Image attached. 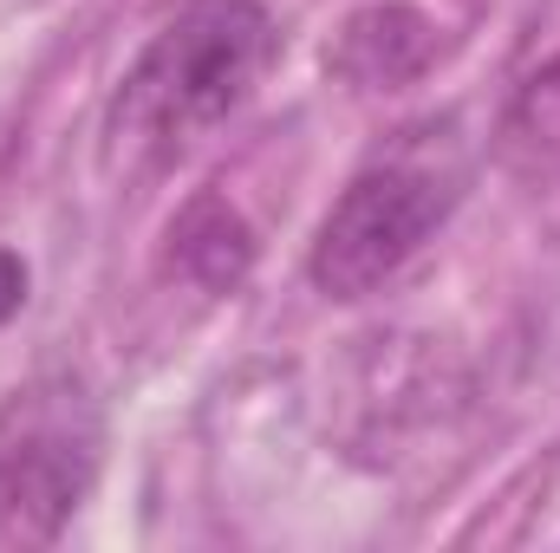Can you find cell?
I'll return each instance as SVG.
<instances>
[{"mask_svg":"<svg viewBox=\"0 0 560 553\" xmlns=\"http://www.w3.org/2000/svg\"><path fill=\"white\" fill-rule=\"evenodd\" d=\"M275 52L280 33L261 0H183L143 39L105 105V163L125 176L170 169L255 98Z\"/></svg>","mask_w":560,"mask_h":553,"instance_id":"1","label":"cell"},{"mask_svg":"<svg viewBox=\"0 0 560 553\" xmlns=\"http://www.w3.org/2000/svg\"><path fill=\"white\" fill-rule=\"evenodd\" d=\"M105 462L98 391L52 365L0 398V553L52 548Z\"/></svg>","mask_w":560,"mask_h":553,"instance_id":"2","label":"cell"},{"mask_svg":"<svg viewBox=\"0 0 560 553\" xmlns=\"http://www.w3.org/2000/svg\"><path fill=\"white\" fill-rule=\"evenodd\" d=\"M456 176L436 169L430 156H385L365 163L339 202L319 215L313 242H306V280L326 299H365L385 280L411 268L423 242L450 222L456 209Z\"/></svg>","mask_w":560,"mask_h":553,"instance_id":"3","label":"cell"},{"mask_svg":"<svg viewBox=\"0 0 560 553\" xmlns=\"http://www.w3.org/2000/svg\"><path fill=\"white\" fill-rule=\"evenodd\" d=\"M436 59V26L411 0H372L339 20L326 46V72L352 92H405Z\"/></svg>","mask_w":560,"mask_h":553,"instance_id":"4","label":"cell"},{"mask_svg":"<svg viewBox=\"0 0 560 553\" xmlns=\"http://www.w3.org/2000/svg\"><path fill=\"white\" fill-rule=\"evenodd\" d=\"M163 242H170V274L202 286V293H235L242 280L255 274V255H261L248 215L229 196H215V189H196L170 215Z\"/></svg>","mask_w":560,"mask_h":553,"instance_id":"5","label":"cell"},{"mask_svg":"<svg viewBox=\"0 0 560 553\" xmlns=\"http://www.w3.org/2000/svg\"><path fill=\"white\" fill-rule=\"evenodd\" d=\"M495 163L515 183H560V52L509 92L495 118Z\"/></svg>","mask_w":560,"mask_h":553,"instance_id":"6","label":"cell"},{"mask_svg":"<svg viewBox=\"0 0 560 553\" xmlns=\"http://www.w3.org/2000/svg\"><path fill=\"white\" fill-rule=\"evenodd\" d=\"M26 286H33L26 261H20L13 248H0V326H7V319H20V306H26Z\"/></svg>","mask_w":560,"mask_h":553,"instance_id":"7","label":"cell"}]
</instances>
